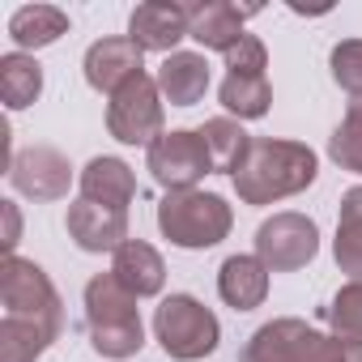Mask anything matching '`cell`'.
Here are the masks:
<instances>
[{"mask_svg":"<svg viewBox=\"0 0 362 362\" xmlns=\"http://www.w3.org/2000/svg\"><path fill=\"white\" fill-rule=\"evenodd\" d=\"M269 69V52L256 35H243L230 52H226V73H247V77H264Z\"/></svg>","mask_w":362,"mask_h":362,"instance_id":"cell-28","label":"cell"},{"mask_svg":"<svg viewBox=\"0 0 362 362\" xmlns=\"http://www.w3.org/2000/svg\"><path fill=\"white\" fill-rule=\"evenodd\" d=\"M320 252V226L307 214H273L256 230V256L269 273H294Z\"/></svg>","mask_w":362,"mask_h":362,"instance_id":"cell-9","label":"cell"},{"mask_svg":"<svg viewBox=\"0 0 362 362\" xmlns=\"http://www.w3.org/2000/svg\"><path fill=\"white\" fill-rule=\"evenodd\" d=\"M315 170H320V162L303 141L260 136V141H252L243 166L235 170V192L243 205H273V201H286V197L311 188Z\"/></svg>","mask_w":362,"mask_h":362,"instance_id":"cell-1","label":"cell"},{"mask_svg":"<svg viewBox=\"0 0 362 362\" xmlns=\"http://www.w3.org/2000/svg\"><path fill=\"white\" fill-rule=\"evenodd\" d=\"M218 294L235 311H256L269 294V269L260 256H230L218 273Z\"/></svg>","mask_w":362,"mask_h":362,"instance_id":"cell-18","label":"cell"},{"mask_svg":"<svg viewBox=\"0 0 362 362\" xmlns=\"http://www.w3.org/2000/svg\"><path fill=\"white\" fill-rule=\"evenodd\" d=\"M141 47L132 43V39H98L90 52H86V81L98 90V94H115V90H124L132 77H141L145 73V64H141Z\"/></svg>","mask_w":362,"mask_h":362,"instance_id":"cell-14","label":"cell"},{"mask_svg":"<svg viewBox=\"0 0 362 362\" xmlns=\"http://www.w3.org/2000/svg\"><path fill=\"white\" fill-rule=\"evenodd\" d=\"M328 158H332L341 170L362 175V103H354V107L345 111V119L337 124V132L328 136Z\"/></svg>","mask_w":362,"mask_h":362,"instance_id":"cell-26","label":"cell"},{"mask_svg":"<svg viewBox=\"0 0 362 362\" xmlns=\"http://www.w3.org/2000/svg\"><path fill=\"white\" fill-rule=\"evenodd\" d=\"M128 39L141 52H166L175 56V43L188 39V5L175 0H145L128 18Z\"/></svg>","mask_w":362,"mask_h":362,"instance_id":"cell-11","label":"cell"},{"mask_svg":"<svg viewBox=\"0 0 362 362\" xmlns=\"http://www.w3.org/2000/svg\"><path fill=\"white\" fill-rule=\"evenodd\" d=\"M69 239L81 247V252H119L128 243V214L124 209H107V205H94V201H73L69 205Z\"/></svg>","mask_w":362,"mask_h":362,"instance_id":"cell-12","label":"cell"},{"mask_svg":"<svg viewBox=\"0 0 362 362\" xmlns=\"http://www.w3.org/2000/svg\"><path fill=\"white\" fill-rule=\"evenodd\" d=\"M158 90H162V98L170 107H192V103H201L205 90H209V64H205V56H197V52H175V56H166L162 69H158Z\"/></svg>","mask_w":362,"mask_h":362,"instance_id":"cell-16","label":"cell"},{"mask_svg":"<svg viewBox=\"0 0 362 362\" xmlns=\"http://www.w3.org/2000/svg\"><path fill=\"white\" fill-rule=\"evenodd\" d=\"M107 128H111L115 141L149 149L162 136V90H158V77L141 73L124 90H115L111 103H107Z\"/></svg>","mask_w":362,"mask_h":362,"instance_id":"cell-8","label":"cell"},{"mask_svg":"<svg viewBox=\"0 0 362 362\" xmlns=\"http://www.w3.org/2000/svg\"><path fill=\"white\" fill-rule=\"evenodd\" d=\"M260 9L256 5H226V0H205V5H188V39H197L201 47H209V52H230L247 30H243V22L247 18H256Z\"/></svg>","mask_w":362,"mask_h":362,"instance_id":"cell-13","label":"cell"},{"mask_svg":"<svg viewBox=\"0 0 362 362\" xmlns=\"http://www.w3.org/2000/svg\"><path fill=\"white\" fill-rule=\"evenodd\" d=\"M239 362H362V345L315 332L303 320H273L252 332Z\"/></svg>","mask_w":362,"mask_h":362,"instance_id":"cell-3","label":"cell"},{"mask_svg":"<svg viewBox=\"0 0 362 362\" xmlns=\"http://www.w3.org/2000/svg\"><path fill=\"white\" fill-rule=\"evenodd\" d=\"M328 64H332V81H337L349 98L362 103V39H345V43H337L332 56H328Z\"/></svg>","mask_w":362,"mask_h":362,"instance_id":"cell-27","label":"cell"},{"mask_svg":"<svg viewBox=\"0 0 362 362\" xmlns=\"http://www.w3.org/2000/svg\"><path fill=\"white\" fill-rule=\"evenodd\" d=\"M145 162H149V175L158 179L166 192H192L201 179L214 170L201 128H197V132H192V128L162 132V136L145 149Z\"/></svg>","mask_w":362,"mask_h":362,"instance_id":"cell-7","label":"cell"},{"mask_svg":"<svg viewBox=\"0 0 362 362\" xmlns=\"http://www.w3.org/2000/svg\"><path fill=\"white\" fill-rule=\"evenodd\" d=\"M0 303H5V320L35 324V328H43L52 341H56L60 328H64L60 294H56V286L47 281V273H43L35 260L5 256V264H0Z\"/></svg>","mask_w":362,"mask_h":362,"instance_id":"cell-4","label":"cell"},{"mask_svg":"<svg viewBox=\"0 0 362 362\" xmlns=\"http://www.w3.org/2000/svg\"><path fill=\"white\" fill-rule=\"evenodd\" d=\"M201 136H205V149H209L214 170H222V175H235V170L243 166L247 149H252V136L243 132V124H239V119H226V115L205 119Z\"/></svg>","mask_w":362,"mask_h":362,"instance_id":"cell-20","label":"cell"},{"mask_svg":"<svg viewBox=\"0 0 362 362\" xmlns=\"http://www.w3.org/2000/svg\"><path fill=\"white\" fill-rule=\"evenodd\" d=\"M332 256H337L341 273H349L354 281H362V188H349L341 197V222H337Z\"/></svg>","mask_w":362,"mask_h":362,"instance_id":"cell-21","label":"cell"},{"mask_svg":"<svg viewBox=\"0 0 362 362\" xmlns=\"http://www.w3.org/2000/svg\"><path fill=\"white\" fill-rule=\"evenodd\" d=\"M86 328L90 345L103 358H132L145 345V324L136 311V294H128L115 273H98L86 286Z\"/></svg>","mask_w":362,"mask_h":362,"instance_id":"cell-2","label":"cell"},{"mask_svg":"<svg viewBox=\"0 0 362 362\" xmlns=\"http://www.w3.org/2000/svg\"><path fill=\"white\" fill-rule=\"evenodd\" d=\"M52 345V337L35 324L22 320H0V362H35L43 358V349Z\"/></svg>","mask_w":362,"mask_h":362,"instance_id":"cell-24","label":"cell"},{"mask_svg":"<svg viewBox=\"0 0 362 362\" xmlns=\"http://www.w3.org/2000/svg\"><path fill=\"white\" fill-rule=\"evenodd\" d=\"M60 35H69V13L56 9V5H26L9 18V39L22 47V52H39V47H52Z\"/></svg>","mask_w":362,"mask_h":362,"instance_id":"cell-19","label":"cell"},{"mask_svg":"<svg viewBox=\"0 0 362 362\" xmlns=\"http://www.w3.org/2000/svg\"><path fill=\"white\" fill-rule=\"evenodd\" d=\"M39 94H43V69H39V60H30L22 52L0 56V98H5L9 111L30 107Z\"/></svg>","mask_w":362,"mask_h":362,"instance_id":"cell-22","label":"cell"},{"mask_svg":"<svg viewBox=\"0 0 362 362\" xmlns=\"http://www.w3.org/2000/svg\"><path fill=\"white\" fill-rule=\"evenodd\" d=\"M230 205L218 192H166L158 205V230L175 247H214L230 235Z\"/></svg>","mask_w":362,"mask_h":362,"instance_id":"cell-5","label":"cell"},{"mask_svg":"<svg viewBox=\"0 0 362 362\" xmlns=\"http://www.w3.org/2000/svg\"><path fill=\"white\" fill-rule=\"evenodd\" d=\"M324 320L332 324V337L358 341L362 345V281H349L332 294V303L324 307Z\"/></svg>","mask_w":362,"mask_h":362,"instance_id":"cell-25","label":"cell"},{"mask_svg":"<svg viewBox=\"0 0 362 362\" xmlns=\"http://www.w3.org/2000/svg\"><path fill=\"white\" fill-rule=\"evenodd\" d=\"M111 273H115V281H119L128 294H136V298L158 294L162 281H166V264H162V256H158L145 239H128V243L115 252Z\"/></svg>","mask_w":362,"mask_h":362,"instance_id":"cell-17","label":"cell"},{"mask_svg":"<svg viewBox=\"0 0 362 362\" xmlns=\"http://www.w3.org/2000/svg\"><path fill=\"white\" fill-rule=\"evenodd\" d=\"M18 230H22V222H18V205L5 201V252H9V256H13V247H18Z\"/></svg>","mask_w":362,"mask_h":362,"instance_id":"cell-29","label":"cell"},{"mask_svg":"<svg viewBox=\"0 0 362 362\" xmlns=\"http://www.w3.org/2000/svg\"><path fill=\"white\" fill-rule=\"evenodd\" d=\"M9 184L30 197V201H60L69 197V184H73V166L60 149L52 145H30L13 158L9 166Z\"/></svg>","mask_w":362,"mask_h":362,"instance_id":"cell-10","label":"cell"},{"mask_svg":"<svg viewBox=\"0 0 362 362\" xmlns=\"http://www.w3.org/2000/svg\"><path fill=\"white\" fill-rule=\"evenodd\" d=\"M222 107L239 119H260L273 103V90H269V77H247V73H226L222 81Z\"/></svg>","mask_w":362,"mask_h":362,"instance_id":"cell-23","label":"cell"},{"mask_svg":"<svg viewBox=\"0 0 362 362\" xmlns=\"http://www.w3.org/2000/svg\"><path fill=\"white\" fill-rule=\"evenodd\" d=\"M153 332L166 349V358H179V362H197V358H209L218 349V315L192 298V294H170L162 298V307L153 311Z\"/></svg>","mask_w":362,"mask_h":362,"instance_id":"cell-6","label":"cell"},{"mask_svg":"<svg viewBox=\"0 0 362 362\" xmlns=\"http://www.w3.org/2000/svg\"><path fill=\"white\" fill-rule=\"evenodd\" d=\"M81 197L94 201V205L128 214V205L136 197V179H132L128 162H119V158H90L86 170H81Z\"/></svg>","mask_w":362,"mask_h":362,"instance_id":"cell-15","label":"cell"}]
</instances>
